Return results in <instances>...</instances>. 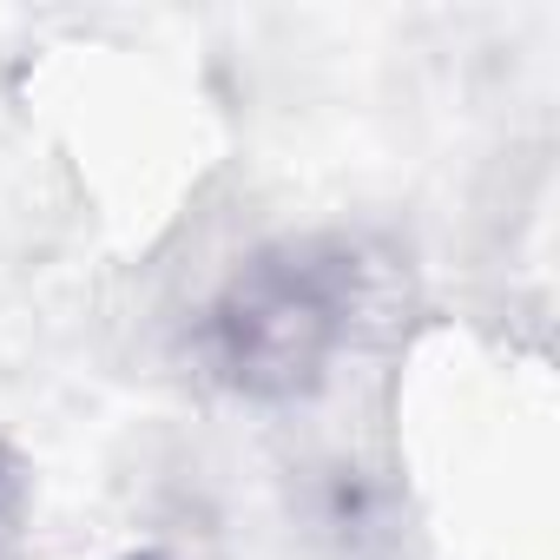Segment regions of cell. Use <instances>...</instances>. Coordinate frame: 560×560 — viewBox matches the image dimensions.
<instances>
[{"mask_svg": "<svg viewBox=\"0 0 560 560\" xmlns=\"http://www.w3.org/2000/svg\"><path fill=\"white\" fill-rule=\"evenodd\" d=\"M376 311V264L350 237H277L205 298L191 350L250 409H298L330 389Z\"/></svg>", "mask_w": 560, "mask_h": 560, "instance_id": "cell-1", "label": "cell"}, {"mask_svg": "<svg viewBox=\"0 0 560 560\" xmlns=\"http://www.w3.org/2000/svg\"><path fill=\"white\" fill-rule=\"evenodd\" d=\"M27 514H34V475L27 462L0 442V560H14L27 540Z\"/></svg>", "mask_w": 560, "mask_h": 560, "instance_id": "cell-2", "label": "cell"}]
</instances>
